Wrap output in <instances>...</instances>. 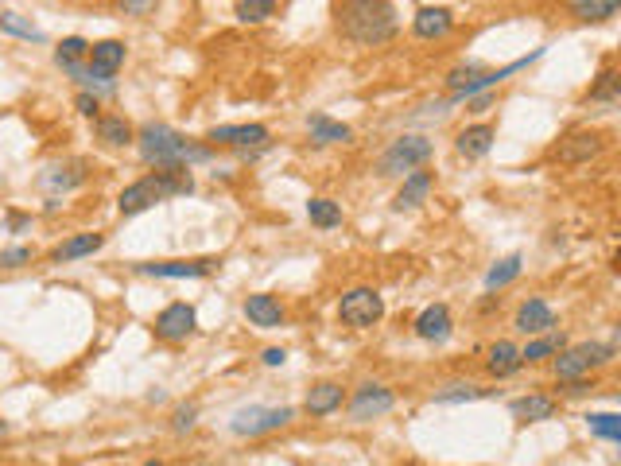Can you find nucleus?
<instances>
[{
  "instance_id": "nucleus-31",
  "label": "nucleus",
  "mask_w": 621,
  "mask_h": 466,
  "mask_svg": "<svg viewBox=\"0 0 621 466\" xmlns=\"http://www.w3.org/2000/svg\"><path fill=\"white\" fill-rule=\"evenodd\" d=\"M521 276V257L513 253V257H505V261H497V265L486 272V288L497 292V288H505V284H513Z\"/></svg>"
},
{
  "instance_id": "nucleus-1",
  "label": "nucleus",
  "mask_w": 621,
  "mask_h": 466,
  "mask_svg": "<svg viewBox=\"0 0 621 466\" xmlns=\"http://www.w3.org/2000/svg\"><path fill=\"white\" fill-rule=\"evenodd\" d=\"M338 32L358 47H381L396 39L400 20H396L393 0H342L338 4Z\"/></svg>"
},
{
  "instance_id": "nucleus-32",
  "label": "nucleus",
  "mask_w": 621,
  "mask_h": 466,
  "mask_svg": "<svg viewBox=\"0 0 621 466\" xmlns=\"http://www.w3.org/2000/svg\"><path fill=\"white\" fill-rule=\"evenodd\" d=\"M86 55H90V39H82V35H66L63 43L55 47V63L66 67V63H86Z\"/></svg>"
},
{
  "instance_id": "nucleus-29",
  "label": "nucleus",
  "mask_w": 621,
  "mask_h": 466,
  "mask_svg": "<svg viewBox=\"0 0 621 466\" xmlns=\"http://www.w3.org/2000/svg\"><path fill=\"white\" fill-rule=\"evenodd\" d=\"M307 218L319 230H334V226H342V206L334 199H311L307 202Z\"/></svg>"
},
{
  "instance_id": "nucleus-38",
  "label": "nucleus",
  "mask_w": 621,
  "mask_h": 466,
  "mask_svg": "<svg viewBox=\"0 0 621 466\" xmlns=\"http://www.w3.org/2000/svg\"><path fill=\"white\" fill-rule=\"evenodd\" d=\"M486 397V389H474V385H451L447 393H435V404H458V400H478Z\"/></svg>"
},
{
  "instance_id": "nucleus-4",
  "label": "nucleus",
  "mask_w": 621,
  "mask_h": 466,
  "mask_svg": "<svg viewBox=\"0 0 621 466\" xmlns=\"http://www.w3.org/2000/svg\"><path fill=\"white\" fill-rule=\"evenodd\" d=\"M614 362V346L606 342H583V346H571V350H556V381H575V377H587L590 369L610 366Z\"/></svg>"
},
{
  "instance_id": "nucleus-26",
  "label": "nucleus",
  "mask_w": 621,
  "mask_h": 466,
  "mask_svg": "<svg viewBox=\"0 0 621 466\" xmlns=\"http://www.w3.org/2000/svg\"><path fill=\"white\" fill-rule=\"evenodd\" d=\"M556 400L552 397H540V393H532V397H521L513 400V416L524 420V424H540V420H552L556 416Z\"/></svg>"
},
{
  "instance_id": "nucleus-23",
  "label": "nucleus",
  "mask_w": 621,
  "mask_h": 466,
  "mask_svg": "<svg viewBox=\"0 0 621 466\" xmlns=\"http://www.w3.org/2000/svg\"><path fill=\"white\" fill-rule=\"evenodd\" d=\"M521 366H524L521 350H517L513 342H505V338H501V342H493L490 354H486V369H490V377H497V381H501V377H513Z\"/></svg>"
},
{
  "instance_id": "nucleus-11",
  "label": "nucleus",
  "mask_w": 621,
  "mask_h": 466,
  "mask_svg": "<svg viewBox=\"0 0 621 466\" xmlns=\"http://www.w3.org/2000/svg\"><path fill=\"white\" fill-rule=\"evenodd\" d=\"M198 327V315L191 303H167L164 311L156 315V323H152V334L160 338V342H187Z\"/></svg>"
},
{
  "instance_id": "nucleus-21",
  "label": "nucleus",
  "mask_w": 621,
  "mask_h": 466,
  "mask_svg": "<svg viewBox=\"0 0 621 466\" xmlns=\"http://www.w3.org/2000/svg\"><path fill=\"white\" fill-rule=\"evenodd\" d=\"M493 140H497V129H493V125H466V129L455 136V148H458V156H466V160H482L493 148Z\"/></svg>"
},
{
  "instance_id": "nucleus-16",
  "label": "nucleus",
  "mask_w": 621,
  "mask_h": 466,
  "mask_svg": "<svg viewBox=\"0 0 621 466\" xmlns=\"http://www.w3.org/2000/svg\"><path fill=\"white\" fill-rule=\"evenodd\" d=\"M431 187H435V171H420V167H412V171L404 175L400 191H396L393 206L396 210H416V206H424L427 202Z\"/></svg>"
},
{
  "instance_id": "nucleus-13",
  "label": "nucleus",
  "mask_w": 621,
  "mask_h": 466,
  "mask_svg": "<svg viewBox=\"0 0 621 466\" xmlns=\"http://www.w3.org/2000/svg\"><path fill=\"white\" fill-rule=\"evenodd\" d=\"M210 144H226L237 152H249V148H264L268 144V129L264 125H218L206 133Z\"/></svg>"
},
{
  "instance_id": "nucleus-2",
  "label": "nucleus",
  "mask_w": 621,
  "mask_h": 466,
  "mask_svg": "<svg viewBox=\"0 0 621 466\" xmlns=\"http://www.w3.org/2000/svg\"><path fill=\"white\" fill-rule=\"evenodd\" d=\"M195 191V179H191V167H156L148 175H140L136 183H129L117 199V210L132 218V214H144L152 210L156 202H167L175 195H191Z\"/></svg>"
},
{
  "instance_id": "nucleus-27",
  "label": "nucleus",
  "mask_w": 621,
  "mask_h": 466,
  "mask_svg": "<svg viewBox=\"0 0 621 466\" xmlns=\"http://www.w3.org/2000/svg\"><path fill=\"white\" fill-rule=\"evenodd\" d=\"M86 179V171H82V164H70V167H47L43 175H39V187L43 191H70V187H78Z\"/></svg>"
},
{
  "instance_id": "nucleus-20",
  "label": "nucleus",
  "mask_w": 621,
  "mask_h": 466,
  "mask_svg": "<svg viewBox=\"0 0 621 466\" xmlns=\"http://www.w3.org/2000/svg\"><path fill=\"white\" fill-rule=\"evenodd\" d=\"M94 133H98V140L105 148H129L132 140H136V129H132L121 113H98L94 117Z\"/></svg>"
},
{
  "instance_id": "nucleus-15",
  "label": "nucleus",
  "mask_w": 621,
  "mask_h": 466,
  "mask_svg": "<svg viewBox=\"0 0 621 466\" xmlns=\"http://www.w3.org/2000/svg\"><path fill=\"white\" fill-rule=\"evenodd\" d=\"M416 334L424 338V342H447L451 338V331H455V319H451V307L447 303H431V307H424L420 315H416Z\"/></svg>"
},
{
  "instance_id": "nucleus-42",
  "label": "nucleus",
  "mask_w": 621,
  "mask_h": 466,
  "mask_svg": "<svg viewBox=\"0 0 621 466\" xmlns=\"http://www.w3.org/2000/svg\"><path fill=\"white\" fill-rule=\"evenodd\" d=\"M261 362H264V366H284V362H288V354L272 346V350H264V358H261Z\"/></svg>"
},
{
  "instance_id": "nucleus-8",
  "label": "nucleus",
  "mask_w": 621,
  "mask_h": 466,
  "mask_svg": "<svg viewBox=\"0 0 621 466\" xmlns=\"http://www.w3.org/2000/svg\"><path fill=\"white\" fill-rule=\"evenodd\" d=\"M292 420H295V408H241V412H233L229 428H233V435L257 439V435L276 432V428H284Z\"/></svg>"
},
{
  "instance_id": "nucleus-18",
  "label": "nucleus",
  "mask_w": 621,
  "mask_h": 466,
  "mask_svg": "<svg viewBox=\"0 0 621 466\" xmlns=\"http://www.w3.org/2000/svg\"><path fill=\"white\" fill-rule=\"evenodd\" d=\"M513 327H517L521 334H548L552 327H556V311H552L544 300H524L521 307H517Z\"/></svg>"
},
{
  "instance_id": "nucleus-34",
  "label": "nucleus",
  "mask_w": 621,
  "mask_h": 466,
  "mask_svg": "<svg viewBox=\"0 0 621 466\" xmlns=\"http://www.w3.org/2000/svg\"><path fill=\"white\" fill-rule=\"evenodd\" d=\"M280 0H237V20L241 24H264L276 12Z\"/></svg>"
},
{
  "instance_id": "nucleus-7",
  "label": "nucleus",
  "mask_w": 621,
  "mask_h": 466,
  "mask_svg": "<svg viewBox=\"0 0 621 466\" xmlns=\"http://www.w3.org/2000/svg\"><path fill=\"white\" fill-rule=\"evenodd\" d=\"M602 152H606V133H598V129H575V133H567L559 140L552 156L567 167H583L590 160H598Z\"/></svg>"
},
{
  "instance_id": "nucleus-6",
  "label": "nucleus",
  "mask_w": 621,
  "mask_h": 466,
  "mask_svg": "<svg viewBox=\"0 0 621 466\" xmlns=\"http://www.w3.org/2000/svg\"><path fill=\"white\" fill-rule=\"evenodd\" d=\"M385 319V300L381 292L373 288H354L338 300V323L350 327V331H365V327H377Z\"/></svg>"
},
{
  "instance_id": "nucleus-24",
  "label": "nucleus",
  "mask_w": 621,
  "mask_h": 466,
  "mask_svg": "<svg viewBox=\"0 0 621 466\" xmlns=\"http://www.w3.org/2000/svg\"><path fill=\"white\" fill-rule=\"evenodd\" d=\"M621 8V0H567V12L579 20V24H602V20H614Z\"/></svg>"
},
{
  "instance_id": "nucleus-33",
  "label": "nucleus",
  "mask_w": 621,
  "mask_h": 466,
  "mask_svg": "<svg viewBox=\"0 0 621 466\" xmlns=\"http://www.w3.org/2000/svg\"><path fill=\"white\" fill-rule=\"evenodd\" d=\"M587 428L598 439H610V443H621V416L614 412H590L587 416Z\"/></svg>"
},
{
  "instance_id": "nucleus-5",
  "label": "nucleus",
  "mask_w": 621,
  "mask_h": 466,
  "mask_svg": "<svg viewBox=\"0 0 621 466\" xmlns=\"http://www.w3.org/2000/svg\"><path fill=\"white\" fill-rule=\"evenodd\" d=\"M431 140L427 136H400L393 140L389 148H385V156H381V164H377V175H385V179H396V175H408L412 167H424L431 160Z\"/></svg>"
},
{
  "instance_id": "nucleus-25",
  "label": "nucleus",
  "mask_w": 621,
  "mask_h": 466,
  "mask_svg": "<svg viewBox=\"0 0 621 466\" xmlns=\"http://www.w3.org/2000/svg\"><path fill=\"white\" fill-rule=\"evenodd\" d=\"M307 133H311L315 144H346L354 136V129L342 125V121H330L327 113H311L307 117Z\"/></svg>"
},
{
  "instance_id": "nucleus-22",
  "label": "nucleus",
  "mask_w": 621,
  "mask_h": 466,
  "mask_svg": "<svg viewBox=\"0 0 621 466\" xmlns=\"http://www.w3.org/2000/svg\"><path fill=\"white\" fill-rule=\"evenodd\" d=\"M342 400H346V389L338 385V381H319L311 393H307V416H330V412H338L342 408Z\"/></svg>"
},
{
  "instance_id": "nucleus-12",
  "label": "nucleus",
  "mask_w": 621,
  "mask_h": 466,
  "mask_svg": "<svg viewBox=\"0 0 621 466\" xmlns=\"http://www.w3.org/2000/svg\"><path fill=\"white\" fill-rule=\"evenodd\" d=\"M393 404H396V397L385 389V385L365 381V385H358L354 400H350V416H354L358 424H365V420H381V416L393 412Z\"/></svg>"
},
{
  "instance_id": "nucleus-30",
  "label": "nucleus",
  "mask_w": 621,
  "mask_h": 466,
  "mask_svg": "<svg viewBox=\"0 0 621 466\" xmlns=\"http://www.w3.org/2000/svg\"><path fill=\"white\" fill-rule=\"evenodd\" d=\"M0 32L16 35V39H28V43H43L47 35L39 32L35 24H28L20 12H0Z\"/></svg>"
},
{
  "instance_id": "nucleus-36",
  "label": "nucleus",
  "mask_w": 621,
  "mask_h": 466,
  "mask_svg": "<svg viewBox=\"0 0 621 466\" xmlns=\"http://www.w3.org/2000/svg\"><path fill=\"white\" fill-rule=\"evenodd\" d=\"M113 8L132 16V20H148V16L160 8V0H113Z\"/></svg>"
},
{
  "instance_id": "nucleus-19",
  "label": "nucleus",
  "mask_w": 621,
  "mask_h": 466,
  "mask_svg": "<svg viewBox=\"0 0 621 466\" xmlns=\"http://www.w3.org/2000/svg\"><path fill=\"white\" fill-rule=\"evenodd\" d=\"M101 245H105V233H74V237H66L63 245L51 249V261H55V265H70V261L94 257Z\"/></svg>"
},
{
  "instance_id": "nucleus-37",
  "label": "nucleus",
  "mask_w": 621,
  "mask_h": 466,
  "mask_svg": "<svg viewBox=\"0 0 621 466\" xmlns=\"http://www.w3.org/2000/svg\"><path fill=\"white\" fill-rule=\"evenodd\" d=\"M35 261L32 245H12V249H0V268H24Z\"/></svg>"
},
{
  "instance_id": "nucleus-39",
  "label": "nucleus",
  "mask_w": 621,
  "mask_h": 466,
  "mask_svg": "<svg viewBox=\"0 0 621 466\" xmlns=\"http://www.w3.org/2000/svg\"><path fill=\"white\" fill-rule=\"evenodd\" d=\"M195 420H198V408L195 404H179V408H175V416H171V432H191V428H195Z\"/></svg>"
},
{
  "instance_id": "nucleus-40",
  "label": "nucleus",
  "mask_w": 621,
  "mask_h": 466,
  "mask_svg": "<svg viewBox=\"0 0 621 466\" xmlns=\"http://www.w3.org/2000/svg\"><path fill=\"white\" fill-rule=\"evenodd\" d=\"M74 109H78L82 117H90V121H94V117H98V113H101L98 94H78V98H74Z\"/></svg>"
},
{
  "instance_id": "nucleus-10",
  "label": "nucleus",
  "mask_w": 621,
  "mask_h": 466,
  "mask_svg": "<svg viewBox=\"0 0 621 466\" xmlns=\"http://www.w3.org/2000/svg\"><path fill=\"white\" fill-rule=\"evenodd\" d=\"M218 268H222L218 257H198V261H148V265H136V272L156 280H202V276H214Z\"/></svg>"
},
{
  "instance_id": "nucleus-14",
  "label": "nucleus",
  "mask_w": 621,
  "mask_h": 466,
  "mask_svg": "<svg viewBox=\"0 0 621 466\" xmlns=\"http://www.w3.org/2000/svg\"><path fill=\"white\" fill-rule=\"evenodd\" d=\"M455 32V16H451V8H420L416 16H412V35L416 39H427V43H435V39H447V35Z\"/></svg>"
},
{
  "instance_id": "nucleus-28",
  "label": "nucleus",
  "mask_w": 621,
  "mask_h": 466,
  "mask_svg": "<svg viewBox=\"0 0 621 466\" xmlns=\"http://www.w3.org/2000/svg\"><path fill=\"white\" fill-rule=\"evenodd\" d=\"M563 346V334H532V342L521 350V362L528 366H536V362H548V358H556V350Z\"/></svg>"
},
{
  "instance_id": "nucleus-41",
  "label": "nucleus",
  "mask_w": 621,
  "mask_h": 466,
  "mask_svg": "<svg viewBox=\"0 0 621 466\" xmlns=\"http://www.w3.org/2000/svg\"><path fill=\"white\" fill-rule=\"evenodd\" d=\"M28 226H32V214H20V210H12V214H8V230L12 233L28 230Z\"/></svg>"
},
{
  "instance_id": "nucleus-3",
  "label": "nucleus",
  "mask_w": 621,
  "mask_h": 466,
  "mask_svg": "<svg viewBox=\"0 0 621 466\" xmlns=\"http://www.w3.org/2000/svg\"><path fill=\"white\" fill-rule=\"evenodd\" d=\"M132 144L148 167H191L210 160V144H195L167 125H144Z\"/></svg>"
},
{
  "instance_id": "nucleus-35",
  "label": "nucleus",
  "mask_w": 621,
  "mask_h": 466,
  "mask_svg": "<svg viewBox=\"0 0 621 466\" xmlns=\"http://www.w3.org/2000/svg\"><path fill=\"white\" fill-rule=\"evenodd\" d=\"M621 98V78L614 67H606L602 74H598V86L590 90V101H606V105H614V101Z\"/></svg>"
},
{
  "instance_id": "nucleus-9",
  "label": "nucleus",
  "mask_w": 621,
  "mask_h": 466,
  "mask_svg": "<svg viewBox=\"0 0 621 466\" xmlns=\"http://www.w3.org/2000/svg\"><path fill=\"white\" fill-rule=\"evenodd\" d=\"M125 43L121 39H98L90 43V55H86V82H113L117 70L125 67Z\"/></svg>"
},
{
  "instance_id": "nucleus-17",
  "label": "nucleus",
  "mask_w": 621,
  "mask_h": 466,
  "mask_svg": "<svg viewBox=\"0 0 621 466\" xmlns=\"http://www.w3.org/2000/svg\"><path fill=\"white\" fill-rule=\"evenodd\" d=\"M245 319L253 327H261V331L284 327V303L276 300V296H268V292H257V296L245 300Z\"/></svg>"
}]
</instances>
